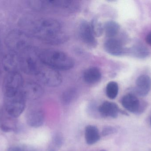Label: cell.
Listing matches in <instances>:
<instances>
[{"label": "cell", "mask_w": 151, "mask_h": 151, "mask_svg": "<svg viewBox=\"0 0 151 151\" xmlns=\"http://www.w3.org/2000/svg\"><path fill=\"white\" fill-rule=\"evenodd\" d=\"M8 151H36V150L30 146L23 145V146H14L10 148Z\"/></svg>", "instance_id": "cell-23"}, {"label": "cell", "mask_w": 151, "mask_h": 151, "mask_svg": "<svg viewBox=\"0 0 151 151\" xmlns=\"http://www.w3.org/2000/svg\"><path fill=\"white\" fill-rule=\"evenodd\" d=\"M99 112L101 116L104 117L117 118L121 111L115 103L110 102H105L98 108Z\"/></svg>", "instance_id": "cell-13"}, {"label": "cell", "mask_w": 151, "mask_h": 151, "mask_svg": "<svg viewBox=\"0 0 151 151\" xmlns=\"http://www.w3.org/2000/svg\"><path fill=\"white\" fill-rule=\"evenodd\" d=\"M79 34L83 41L88 46L91 48L96 46V36L89 23L87 21H82L79 26Z\"/></svg>", "instance_id": "cell-9"}, {"label": "cell", "mask_w": 151, "mask_h": 151, "mask_svg": "<svg viewBox=\"0 0 151 151\" xmlns=\"http://www.w3.org/2000/svg\"><path fill=\"white\" fill-rule=\"evenodd\" d=\"M150 123H151V120H150Z\"/></svg>", "instance_id": "cell-29"}, {"label": "cell", "mask_w": 151, "mask_h": 151, "mask_svg": "<svg viewBox=\"0 0 151 151\" xmlns=\"http://www.w3.org/2000/svg\"><path fill=\"white\" fill-rule=\"evenodd\" d=\"M117 132V129L113 127L106 126L103 129L102 132L103 136H107Z\"/></svg>", "instance_id": "cell-24"}, {"label": "cell", "mask_w": 151, "mask_h": 151, "mask_svg": "<svg viewBox=\"0 0 151 151\" xmlns=\"http://www.w3.org/2000/svg\"><path fill=\"white\" fill-rule=\"evenodd\" d=\"M64 142L63 137L60 134H56L53 137L51 144L48 149V151H57L58 149L62 147Z\"/></svg>", "instance_id": "cell-21"}, {"label": "cell", "mask_w": 151, "mask_h": 151, "mask_svg": "<svg viewBox=\"0 0 151 151\" xmlns=\"http://www.w3.org/2000/svg\"><path fill=\"white\" fill-rule=\"evenodd\" d=\"M39 59L44 65L58 70H68L74 65L71 57L66 53L55 50H47L39 54Z\"/></svg>", "instance_id": "cell-2"}, {"label": "cell", "mask_w": 151, "mask_h": 151, "mask_svg": "<svg viewBox=\"0 0 151 151\" xmlns=\"http://www.w3.org/2000/svg\"><path fill=\"white\" fill-rule=\"evenodd\" d=\"M32 33L35 37L50 44L62 43L66 39L60 22L54 19H43L36 21L34 24Z\"/></svg>", "instance_id": "cell-1"}, {"label": "cell", "mask_w": 151, "mask_h": 151, "mask_svg": "<svg viewBox=\"0 0 151 151\" xmlns=\"http://www.w3.org/2000/svg\"><path fill=\"white\" fill-rule=\"evenodd\" d=\"M74 97V94H73V92H67L66 94H65L64 95L63 98V102H64L65 103L68 104L69 103L71 102L72 99Z\"/></svg>", "instance_id": "cell-25"}, {"label": "cell", "mask_w": 151, "mask_h": 151, "mask_svg": "<svg viewBox=\"0 0 151 151\" xmlns=\"http://www.w3.org/2000/svg\"><path fill=\"white\" fill-rule=\"evenodd\" d=\"M42 66L37 75L41 80L47 86L55 87L59 86L62 82V77L57 70L47 66Z\"/></svg>", "instance_id": "cell-7"}, {"label": "cell", "mask_w": 151, "mask_h": 151, "mask_svg": "<svg viewBox=\"0 0 151 151\" xmlns=\"http://www.w3.org/2000/svg\"><path fill=\"white\" fill-rule=\"evenodd\" d=\"M129 52L137 58L144 59L147 57L150 54L149 49L141 44L135 45L129 50Z\"/></svg>", "instance_id": "cell-18"}, {"label": "cell", "mask_w": 151, "mask_h": 151, "mask_svg": "<svg viewBox=\"0 0 151 151\" xmlns=\"http://www.w3.org/2000/svg\"><path fill=\"white\" fill-rule=\"evenodd\" d=\"M22 91L26 98L35 99L42 94V89L37 83L33 82H27L23 86Z\"/></svg>", "instance_id": "cell-15"}, {"label": "cell", "mask_w": 151, "mask_h": 151, "mask_svg": "<svg viewBox=\"0 0 151 151\" xmlns=\"http://www.w3.org/2000/svg\"><path fill=\"white\" fill-rule=\"evenodd\" d=\"M24 86L23 77L18 72L8 73L3 83L4 98L11 97L21 91Z\"/></svg>", "instance_id": "cell-4"}, {"label": "cell", "mask_w": 151, "mask_h": 151, "mask_svg": "<svg viewBox=\"0 0 151 151\" xmlns=\"http://www.w3.org/2000/svg\"><path fill=\"white\" fill-rule=\"evenodd\" d=\"M151 89V79L148 75H140L136 81L135 91L140 96H145Z\"/></svg>", "instance_id": "cell-12"}, {"label": "cell", "mask_w": 151, "mask_h": 151, "mask_svg": "<svg viewBox=\"0 0 151 151\" xmlns=\"http://www.w3.org/2000/svg\"><path fill=\"white\" fill-rule=\"evenodd\" d=\"M91 25L95 36L99 37L102 35L104 32V28L101 22H99L98 20L96 18L93 19Z\"/></svg>", "instance_id": "cell-22"}, {"label": "cell", "mask_w": 151, "mask_h": 151, "mask_svg": "<svg viewBox=\"0 0 151 151\" xmlns=\"http://www.w3.org/2000/svg\"><path fill=\"white\" fill-rule=\"evenodd\" d=\"M17 53L10 51L6 54L3 59V66L7 73L18 72L19 64V58Z\"/></svg>", "instance_id": "cell-10"}, {"label": "cell", "mask_w": 151, "mask_h": 151, "mask_svg": "<svg viewBox=\"0 0 151 151\" xmlns=\"http://www.w3.org/2000/svg\"><path fill=\"white\" fill-rule=\"evenodd\" d=\"M100 151H106L105 150H101Z\"/></svg>", "instance_id": "cell-28"}, {"label": "cell", "mask_w": 151, "mask_h": 151, "mask_svg": "<svg viewBox=\"0 0 151 151\" xmlns=\"http://www.w3.org/2000/svg\"><path fill=\"white\" fill-rule=\"evenodd\" d=\"M26 98L21 90L19 93L11 97L4 98V109L11 117L17 118L24 111Z\"/></svg>", "instance_id": "cell-5"}, {"label": "cell", "mask_w": 151, "mask_h": 151, "mask_svg": "<svg viewBox=\"0 0 151 151\" xmlns=\"http://www.w3.org/2000/svg\"><path fill=\"white\" fill-rule=\"evenodd\" d=\"M122 104L125 109L132 113H141L145 109V106L142 105L139 99L133 94L125 95L122 99Z\"/></svg>", "instance_id": "cell-8"}, {"label": "cell", "mask_w": 151, "mask_h": 151, "mask_svg": "<svg viewBox=\"0 0 151 151\" xmlns=\"http://www.w3.org/2000/svg\"><path fill=\"white\" fill-rule=\"evenodd\" d=\"M28 37L26 35L19 30H13L6 36L5 43L11 51L16 52L24 50L29 47Z\"/></svg>", "instance_id": "cell-6"}, {"label": "cell", "mask_w": 151, "mask_h": 151, "mask_svg": "<svg viewBox=\"0 0 151 151\" xmlns=\"http://www.w3.org/2000/svg\"><path fill=\"white\" fill-rule=\"evenodd\" d=\"M104 47L107 53L114 56H122L127 51L122 43L114 38H109L107 40L105 43Z\"/></svg>", "instance_id": "cell-11"}, {"label": "cell", "mask_w": 151, "mask_h": 151, "mask_svg": "<svg viewBox=\"0 0 151 151\" xmlns=\"http://www.w3.org/2000/svg\"><path fill=\"white\" fill-rule=\"evenodd\" d=\"M85 138L88 144L92 145L99 141L100 138L99 131L96 127L88 126L85 130Z\"/></svg>", "instance_id": "cell-17"}, {"label": "cell", "mask_w": 151, "mask_h": 151, "mask_svg": "<svg viewBox=\"0 0 151 151\" xmlns=\"http://www.w3.org/2000/svg\"><path fill=\"white\" fill-rule=\"evenodd\" d=\"M44 121L45 115L42 110H32L28 113L27 117V122L32 127L41 126L44 123Z\"/></svg>", "instance_id": "cell-14"}, {"label": "cell", "mask_w": 151, "mask_h": 151, "mask_svg": "<svg viewBox=\"0 0 151 151\" xmlns=\"http://www.w3.org/2000/svg\"><path fill=\"white\" fill-rule=\"evenodd\" d=\"M119 30V25L114 21H108L106 23L104 27L106 35L109 38H114L118 34Z\"/></svg>", "instance_id": "cell-19"}, {"label": "cell", "mask_w": 151, "mask_h": 151, "mask_svg": "<svg viewBox=\"0 0 151 151\" xmlns=\"http://www.w3.org/2000/svg\"><path fill=\"white\" fill-rule=\"evenodd\" d=\"M100 70L96 67H92L87 69L83 74V79L86 83L94 84L97 83L101 78Z\"/></svg>", "instance_id": "cell-16"}, {"label": "cell", "mask_w": 151, "mask_h": 151, "mask_svg": "<svg viewBox=\"0 0 151 151\" xmlns=\"http://www.w3.org/2000/svg\"><path fill=\"white\" fill-rule=\"evenodd\" d=\"M119 90L118 83L115 82H111L108 83L106 86V95L110 99H114L118 95Z\"/></svg>", "instance_id": "cell-20"}, {"label": "cell", "mask_w": 151, "mask_h": 151, "mask_svg": "<svg viewBox=\"0 0 151 151\" xmlns=\"http://www.w3.org/2000/svg\"><path fill=\"white\" fill-rule=\"evenodd\" d=\"M1 40H0V49H1Z\"/></svg>", "instance_id": "cell-27"}, {"label": "cell", "mask_w": 151, "mask_h": 151, "mask_svg": "<svg viewBox=\"0 0 151 151\" xmlns=\"http://www.w3.org/2000/svg\"><path fill=\"white\" fill-rule=\"evenodd\" d=\"M145 41H146L147 44L151 46V32L147 34V36L145 38Z\"/></svg>", "instance_id": "cell-26"}, {"label": "cell", "mask_w": 151, "mask_h": 151, "mask_svg": "<svg viewBox=\"0 0 151 151\" xmlns=\"http://www.w3.org/2000/svg\"><path fill=\"white\" fill-rule=\"evenodd\" d=\"M20 67L27 74L37 75L41 67V62L39 59V54H36L30 47L22 51L19 57Z\"/></svg>", "instance_id": "cell-3"}]
</instances>
